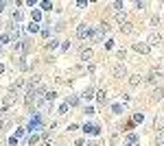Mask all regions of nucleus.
I'll list each match as a JSON object with an SVG mask.
<instances>
[{
  "mask_svg": "<svg viewBox=\"0 0 164 146\" xmlns=\"http://www.w3.org/2000/svg\"><path fill=\"white\" fill-rule=\"evenodd\" d=\"M160 42H162V37H160L158 33H151L149 39H147V46H149V48H151V46H160Z\"/></svg>",
  "mask_w": 164,
  "mask_h": 146,
  "instance_id": "nucleus-6",
  "label": "nucleus"
},
{
  "mask_svg": "<svg viewBox=\"0 0 164 146\" xmlns=\"http://www.w3.org/2000/svg\"><path fill=\"white\" fill-rule=\"evenodd\" d=\"M109 7H112V11H114V13H120V11H125V5H123V2H112Z\"/></svg>",
  "mask_w": 164,
  "mask_h": 146,
  "instance_id": "nucleus-12",
  "label": "nucleus"
},
{
  "mask_svg": "<svg viewBox=\"0 0 164 146\" xmlns=\"http://www.w3.org/2000/svg\"><path fill=\"white\" fill-rule=\"evenodd\" d=\"M160 78H162V72H160V70H151V72H149V76H147V81H149L151 85H155V83H158Z\"/></svg>",
  "mask_w": 164,
  "mask_h": 146,
  "instance_id": "nucleus-4",
  "label": "nucleus"
},
{
  "mask_svg": "<svg viewBox=\"0 0 164 146\" xmlns=\"http://www.w3.org/2000/svg\"><path fill=\"white\" fill-rule=\"evenodd\" d=\"M37 142H40V137H37V135H31V137H29V144H31V146H35Z\"/></svg>",
  "mask_w": 164,
  "mask_h": 146,
  "instance_id": "nucleus-25",
  "label": "nucleus"
},
{
  "mask_svg": "<svg viewBox=\"0 0 164 146\" xmlns=\"http://www.w3.org/2000/svg\"><path fill=\"white\" fill-rule=\"evenodd\" d=\"M66 105H68V107H75V105H79V96H68V98H66Z\"/></svg>",
  "mask_w": 164,
  "mask_h": 146,
  "instance_id": "nucleus-13",
  "label": "nucleus"
},
{
  "mask_svg": "<svg viewBox=\"0 0 164 146\" xmlns=\"http://www.w3.org/2000/svg\"><path fill=\"white\" fill-rule=\"evenodd\" d=\"M42 137H44V142H48L50 140V131H44V135H42Z\"/></svg>",
  "mask_w": 164,
  "mask_h": 146,
  "instance_id": "nucleus-32",
  "label": "nucleus"
},
{
  "mask_svg": "<svg viewBox=\"0 0 164 146\" xmlns=\"http://www.w3.org/2000/svg\"><path fill=\"white\" fill-rule=\"evenodd\" d=\"M81 59H83V61H88V59H92V50H81Z\"/></svg>",
  "mask_w": 164,
  "mask_h": 146,
  "instance_id": "nucleus-18",
  "label": "nucleus"
},
{
  "mask_svg": "<svg viewBox=\"0 0 164 146\" xmlns=\"http://www.w3.org/2000/svg\"><path fill=\"white\" fill-rule=\"evenodd\" d=\"M127 146H134V144H127Z\"/></svg>",
  "mask_w": 164,
  "mask_h": 146,
  "instance_id": "nucleus-35",
  "label": "nucleus"
},
{
  "mask_svg": "<svg viewBox=\"0 0 164 146\" xmlns=\"http://www.w3.org/2000/svg\"><path fill=\"white\" fill-rule=\"evenodd\" d=\"M5 7H7V2H0V11H5Z\"/></svg>",
  "mask_w": 164,
  "mask_h": 146,
  "instance_id": "nucleus-34",
  "label": "nucleus"
},
{
  "mask_svg": "<svg viewBox=\"0 0 164 146\" xmlns=\"http://www.w3.org/2000/svg\"><path fill=\"white\" fill-rule=\"evenodd\" d=\"M92 33H94V26H90V24H79V29H77L79 39H92Z\"/></svg>",
  "mask_w": 164,
  "mask_h": 146,
  "instance_id": "nucleus-2",
  "label": "nucleus"
},
{
  "mask_svg": "<svg viewBox=\"0 0 164 146\" xmlns=\"http://www.w3.org/2000/svg\"><path fill=\"white\" fill-rule=\"evenodd\" d=\"M114 113H123V107H120V105H114Z\"/></svg>",
  "mask_w": 164,
  "mask_h": 146,
  "instance_id": "nucleus-31",
  "label": "nucleus"
},
{
  "mask_svg": "<svg viewBox=\"0 0 164 146\" xmlns=\"http://www.w3.org/2000/svg\"><path fill=\"white\" fill-rule=\"evenodd\" d=\"M112 72H114V76H116V78H123L125 74H127V68H125L123 63H116V65H114V70H112Z\"/></svg>",
  "mask_w": 164,
  "mask_h": 146,
  "instance_id": "nucleus-5",
  "label": "nucleus"
},
{
  "mask_svg": "<svg viewBox=\"0 0 164 146\" xmlns=\"http://www.w3.org/2000/svg\"><path fill=\"white\" fill-rule=\"evenodd\" d=\"M92 94H94V87H88L83 94H81V98H83V100H90V98H92Z\"/></svg>",
  "mask_w": 164,
  "mask_h": 146,
  "instance_id": "nucleus-16",
  "label": "nucleus"
},
{
  "mask_svg": "<svg viewBox=\"0 0 164 146\" xmlns=\"http://www.w3.org/2000/svg\"><path fill=\"white\" fill-rule=\"evenodd\" d=\"M29 31H31V33H37V31H40V24H37V22H31V24H29Z\"/></svg>",
  "mask_w": 164,
  "mask_h": 146,
  "instance_id": "nucleus-22",
  "label": "nucleus"
},
{
  "mask_svg": "<svg viewBox=\"0 0 164 146\" xmlns=\"http://www.w3.org/2000/svg\"><path fill=\"white\" fill-rule=\"evenodd\" d=\"M13 50H15V55L24 57V55L31 50V42H29V39H18V42L13 44Z\"/></svg>",
  "mask_w": 164,
  "mask_h": 146,
  "instance_id": "nucleus-1",
  "label": "nucleus"
},
{
  "mask_svg": "<svg viewBox=\"0 0 164 146\" xmlns=\"http://www.w3.org/2000/svg\"><path fill=\"white\" fill-rule=\"evenodd\" d=\"M22 35V24H13L11 26V37H20Z\"/></svg>",
  "mask_w": 164,
  "mask_h": 146,
  "instance_id": "nucleus-10",
  "label": "nucleus"
},
{
  "mask_svg": "<svg viewBox=\"0 0 164 146\" xmlns=\"http://www.w3.org/2000/svg\"><path fill=\"white\" fill-rule=\"evenodd\" d=\"M57 44H59V42H57V39H50V42H46V48H48V50H53V48H57Z\"/></svg>",
  "mask_w": 164,
  "mask_h": 146,
  "instance_id": "nucleus-20",
  "label": "nucleus"
},
{
  "mask_svg": "<svg viewBox=\"0 0 164 146\" xmlns=\"http://www.w3.org/2000/svg\"><path fill=\"white\" fill-rule=\"evenodd\" d=\"M144 120V113H136L134 116V122H142Z\"/></svg>",
  "mask_w": 164,
  "mask_h": 146,
  "instance_id": "nucleus-28",
  "label": "nucleus"
},
{
  "mask_svg": "<svg viewBox=\"0 0 164 146\" xmlns=\"http://www.w3.org/2000/svg\"><path fill=\"white\" fill-rule=\"evenodd\" d=\"M120 31H123V33H131V31H134V24H131V22H125V24H120Z\"/></svg>",
  "mask_w": 164,
  "mask_h": 146,
  "instance_id": "nucleus-15",
  "label": "nucleus"
},
{
  "mask_svg": "<svg viewBox=\"0 0 164 146\" xmlns=\"http://www.w3.org/2000/svg\"><path fill=\"white\" fill-rule=\"evenodd\" d=\"M140 81H142V76H138V74H134V76L129 78V85H131V87H138V85H140Z\"/></svg>",
  "mask_w": 164,
  "mask_h": 146,
  "instance_id": "nucleus-14",
  "label": "nucleus"
},
{
  "mask_svg": "<svg viewBox=\"0 0 164 146\" xmlns=\"http://www.w3.org/2000/svg\"><path fill=\"white\" fill-rule=\"evenodd\" d=\"M40 18H42V11L35 9V11H33V22H40Z\"/></svg>",
  "mask_w": 164,
  "mask_h": 146,
  "instance_id": "nucleus-24",
  "label": "nucleus"
},
{
  "mask_svg": "<svg viewBox=\"0 0 164 146\" xmlns=\"http://www.w3.org/2000/svg\"><path fill=\"white\" fill-rule=\"evenodd\" d=\"M134 50L140 55H147L149 53V46H147V42H138V44H134Z\"/></svg>",
  "mask_w": 164,
  "mask_h": 146,
  "instance_id": "nucleus-7",
  "label": "nucleus"
},
{
  "mask_svg": "<svg viewBox=\"0 0 164 146\" xmlns=\"http://www.w3.org/2000/svg\"><path fill=\"white\" fill-rule=\"evenodd\" d=\"M9 39H11V35H9V33H5V35H0V46H2V44H7V42H9Z\"/></svg>",
  "mask_w": 164,
  "mask_h": 146,
  "instance_id": "nucleus-23",
  "label": "nucleus"
},
{
  "mask_svg": "<svg viewBox=\"0 0 164 146\" xmlns=\"http://www.w3.org/2000/svg\"><path fill=\"white\" fill-rule=\"evenodd\" d=\"M50 33H53V31H50L48 26H46V29H42V35H44V37H50Z\"/></svg>",
  "mask_w": 164,
  "mask_h": 146,
  "instance_id": "nucleus-30",
  "label": "nucleus"
},
{
  "mask_svg": "<svg viewBox=\"0 0 164 146\" xmlns=\"http://www.w3.org/2000/svg\"><path fill=\"white\" fill-rule=\"evenodd\" d=\"M13 20L18 22V24H20V20H22V11H15V13H13Z\"/></svg>",
  "mask_w": 164,
  "mask_h": 146,
  "instance_id": "nucleus-26",
  "label": "nucleus"
},
{
  "mask_svg": "<svg viewBox=\"0 0 164 146\" xmlns=\"http://www.w3.org/2000/svg\"><path fill=\"white\" fill-rule=\"evenodd\" d=\"M42 9H44V11H50V9H53V2H42Z\"/></svg>",
  "mask_w": 164,
  "mask_h": 146,
  "instance_id": "nucleus-27",
  "label": "nucleus"
},
{
  "mask_svg": "<svg viewBox=\"0 0 164 146\" xmlns=\"http://www.w3.org/2000/svg\"><path fill=\"white\" fill-rule=\"evenodd\" d=\"M22 85H24V81H22V78H18V81H15L13 85H11V87H9V92H11V94H15V92H18V89H22Z\"/></svg>",
  "mask_w": 164,
  "mask_h": 146,
  "instance_id": "nucleus-9",
  "label": "nucleus"
},
{
  "mask_svg": "<svg viewBox=\"0 0 164 146\" xmlns=\"http://www.w3.org/2000/svg\"><path fill=\"white\" fill-rule=\"evenodd\" d=\"M116 20H118L120 24H125V22H127V13H125V11H120V13H116Z\"/></svg>",
  "mask_w": 164,
  "mask_h": 146,
  "instance_id": "nucleus-17",
  "label": "nucleus"
},
{
  "mask_svg": "<svg viewBox=\"0 0 164 146\" xmlns=\"http://www.w3.org/2000/svg\"><path fill=\"white\" fill-rule=\"evenodd\" d=\"M24 131H26V129H18V131H15V137H18V140H20V137H24Z\"/></svg>",
  "mask_w": 164,
  "mask_h": 146,
  "instance_id": "nucleus-29",
  "label": "nucleus"
},
{
  "mask_svg": "<svg viewBox=\"0 0 164 146\" xmlns=\"http://www.w3.org/2000/svg\"><path fill=\"white\" fill-rule=\"evenodd\" d=\"M162 98H164V89H162V87H155L153 94H151V100L158 102V100H162Z\"/></svg>",
  "mask_w": 164,
  "mask_h": 146,
  "instance_id": "nucleus-8",
  "label": "nucleus"
},
{
  "mask_svg": "<svg viewBox=\"0 0 164 146\" xmlns=\"http://www.w3.org/2000/svg\"><path fill=\"white\" fill-rule=\"evenodd\" d=\"M127 140H129V144H136L140 137H138V133H129V135H127Z\"/></svg>",
  "mask_w": 164,
  "mask_h": 146,
  "instance_id": "nucleus-21",
  "label": "nucleus"
},
{
  "mask_svg": "<svg viewBox=\"0 0 164 146\" xmlns=\"http://www.w3.org/2000/svg\"><path fill=\"white\" fill-rule=\"evenodd\" d=\"M40 129H42V113H35V116L31 118L26 131H40Z\"/></svg>",
  "mask_w": 164,
  "mask_h": 146,
  "instance_id": "nucleus-3",
  "label": "nucleus"
},
{
  "mask_svg": "<svg viewBox=\"0 0 164 146\" xmlns=\"http://www.w3.org/2000/svg\"><path fill=\"white\" fill-rule=\"evenodd\" d=\"M158 142H160V144H162V142H164V131H162V133H160V135H158Z\"/></svg>",
  "mask_w": 164,
  "mask_h": 146,
  "instance_id": "nucleus-33",
  "label": "nucleus"
},
{
  "mask_svg": "<svg viewBox=\"0 0 164 146\" xmlns=\"http://www.w3.org/2000/svg\"><path fill=\"white\" fill-rule=\"evenodd\" d=\"M96 100H99L101 105H103V102L107 100V96H105V92H103V89H101V92H96Z\"/></svg>",
  "mask_w": 164,
  "mask_h": 146,
  "instance_id": "nucleus-19",
  "label": "nucleus"
},
{
  "mask_svg": "<svg viewBox=\"0 0 164 146\" xmlns=\"http://www.w3.org/2000/svg\"><path fill=\"white\" fill-rule=\"evenodd\" d=\"M15 65H18L20 70H29V63H26V57H20L18 61H15Z\"/></svg>",
  "mask_w": 164,
  "mask_h": 146,
  "instance_id": "nucleus-11",
  "label": "nucleus"
}]
</instances>
